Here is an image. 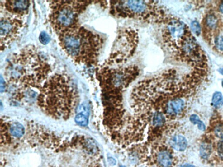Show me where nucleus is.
<instances>
[{"mask_svg": "<svg viewBox=\"0 0 223 167\" xmlns=\"http://www.w3.org/2000/svg\"><path fill=\"white\" fill-rule=\"evenodd\" d=\"M182 167H194L193 166V165H191L190 164H185L183 165L182 166Z\"/></svg>", "mask_w": 223, "mask_h": 167, "instance_id": "a878e982", "label": "nucleus"}, {"mask_svg": "<svg viewBox=\"0 0 223 167\" xmlns=\"http://www.w3.org/2000/svg\"><path fill=\"white\" fill-rule=\"evenodd\" d=\"M5 83L4 81V80L2 78V76H1V92L4 91L5 90Z\"/></svg>", "mask_w": 223, "mask_h": 167, "instance_id": "5701e85b", "label": "nucleus"}, {"mask_svg": "<svg viewBox=\"0 0 223 167\" xmlns=\"http://www.w3.org/2000/svg\"><path fill=\"white\" fill-rule=\"evenodd\" d=\"M110 12L116 17L165 24L173 17L157 1H120L108 2Z\"/></svg>", "mask_w": 223, "mask_h": 167, "instance_id": "20e7f679", "label": "nucleus"}, {"mask_svg": "<svg viewBox=\"0 0 223 167\" xmlns=\"http://www.w3.org/2000/svg\"><path fill=\"white\" fill-rule=\"evenodd\" d=\"M1 14L22 18L28 14L29 1H1Z\"/></svg>", "mask_w": 223, "mask_h": 167, "instance_id": "9b49d317", "label": "nucleus"}, {"mask_svg": "<svg viewBox=\"0 0 223 167\" xmlns=\"http://www.w3.org/2000/svg\"><path fill=\"white\" fill-rule=\"evenodd\" d=\"M222 99V95L221 93L216 92L213 95L212 101L213 103L214 104H215V106L217 107V106L219 104L220 102L221 101Z\"/></svg>", "mask_w": 223, "mask_h": 167, "instance_id": "aec40b11", "label": "nucleus"}, {"mask_svg": "<svg viewBox=\"0 0 223 167\" xmlns=\"http://www.w3.org/2000/svg\"><path fill=\"white\" fill-rule=\"evenodd\" d=\"M218 72H219L221 74L223 75V68H220L218 70Z\"/></svg>", "mask_w": 223, "mask_h": 167, "instance_id": "bb28decb", "label": "nucleus"}, {"mask_svg": "<svg viewBox=\"0 0 223 167\" xmlns=\"http://www.w3.org/2000/svg\"><path fill=\"white\" fill-rule=\"evenodd\" d=\"M170 146L175 150L183 151L185 150L187 146L186 138L182 135H176L172 137L169 141Z\"/></svg>", "mask_w": 223, "mask_h": 167, "instance_id": "ddd939ff", "label": "nucleus"}, {"mask_svg": "<svg viewBox=\"0 0 223 167\" xmlns=\"http://www.w3.org/2000/svg\"><path fill=\"white\" fill-rule=\"evenodd\" d=\"M140 70L135 65L112 67L102 65L97 69V76L104 96H120L123 89L139 75Z\"/></svg>", "mask_w": 223, "mask_h": 167, "instance_id": "423d86ee", "label": "nucleus"}, {"mask_svg": "<svg viewBox=\"0 0 223 167\" xmlns=\"http://www.w3.org/2000/svg\"><path fill=\"white\" fill-rule=\"evenodd\" d=\"M78 100L77 90L70 77L55 74L41 87L38 103L46 114L60 119L72 115Z\"/></svg>", "mask_w": 223, "mask_h": 167, "instance_id": "f03ea898", "label": "nucleus"}, {"mask_svg": "<svg viewBox=\"0 0 223 167\" xmlns=\"http://www.w3.org/2000/svg\"><path fill=\"white\" fill-rule=\"evenodd\" d=\"M120 167H125L123 166H120Z\"/></svg>", "mask_w": 223, "mask_h": 167, "instance_id": "c85d7f7f", "label": "nucleus"}, {"mask_svg": "<svg viewBox=\"0 0 223 167\" xmlns=\"http://www.w3.org/2000/svg\"><path fill=\"white\" fill-rule=\"evenodd\" d=\"M203 136L200 150L202 159L214 164L223 162V138H217L206 132Z\"/></svg>", "mask_w": 223, "mask_h": 167, "instance_id": "1a4fd4ad", "label": "nucleus"}, {"mask_svg": "<svg viewBox=\"0 0 223 167\" xmlns=\"http://www.w3.org/2000/svg\"><path fill=\"white\" fill-rule=\"evenodd\" d=\"M191 27L192 30L197 35H199L201 33V29L199 24L197 21H193L191 23Z\"/></svg>", "mask_w": 223, "mask_h": 167, "instance_id": "4be33fe9", "label": "nucleus"}, {"mask_svg": "<svg viewBox=\"0 0 223 167\" xmlns=\"http://www.w3.org/2000/svg\"><path fill=\"white\" fill-rule=\"evenodd\" d=\"M75 121L76 123L81 126H86L88 124V120L87 116L83 114H79L76 116Z\"/></svg>", "mask_w": 223, "mask_h": 167, "instance_id": "a211bd4d", "label": "nucleus"}, {"mask_svg": "<svg viewBox=\"0 0 223 167\" xmlns=\"http://www.w3.org/2000/svg\"><path fill=\"white\" fill-rule=\"evenodd\" d=\"M58 35L62 49L75 63L97 64L104 42L100 35L78 25Z\"/></svg>", "mask_w": 223, "mask_h": 167, "instance_id": "7ed1b4c3", "label": "nucleus"}, {"mask_svg": "<svg viewBox=\"0 0 223 167\" xmlns=\"http://www.w3.org/2000/svg\"><path fill=\"white\" fill-rule=\"evenodd\" d=\"M108 161H109V163L110 164L112 165H114L116 164V161L115 159H114L113 158H110V159H108Z\"/></svg>", "mask_w": 223, "mask_h": 167, "instance_id": "b1692460", "label": "nucleus"}, {"mask_svg": "<svg viewBox=\"0 0 223 167\" xmlns=\"http://www.w3.org/2000/svg\"><path fill=\"white\" fill-rule=\"evenodd\" d=\"M50 72L51 67L45 58L35 46L30 45L11 58L4 76L8 83L26 89L40 87Z\"/></svg>", "mask_w": 223, "mask_h": 167, "instance_id": "f257e3e1", "label": "nucleus"}, {"mask_svg": "<svg viewBox=\"0 0 223 167\" xmlns=\"http://www.w3.org/2000/svg\"><path fill=\"white\" fill-rule=\"evenodd\" d=\"M220 11L221 12L223 13V2L221 3L220 6Z\"/></svg>", "mask_w": 223, "mask_h": 167, "instance_id": "393cba45", "label": "nucleus"}, {"mask_svg": "<svg viewBox=\"0 0 223 167\" xmlns=\"http://www.w3.org/2000/svg\"><path fill=\"white\" fill-rule=\"evenodd\" d=\"M39 39L40 42L44 45L48 44L51 40L50 36L45 31L41 33L39 36Z\"/></svg>", "mask_w": 223, "mask_h": 167, "instance_id": "6ab92c4d", "label": "nucleus"}, {"mask_svg": "<svg viewBox=\"0 0 223 167\" xmlns=\"http://www.w3.org/2000/svg\"><path fill=\"white\" fill-rule=\"evenodd\" d=\"M152 122L154 126H161L165 122V119L162 113L159 111H157L153 116Z\"/></svg>", "mask_w": 223, "mask_h": 167, "instance_id": "dca6fc26", "label": "nucleus"}, {"mask_svg": "<svg viewBox=\"0 0 223 167\" xmlns=\"http://www.w3.org/2000/svg\"><path fill=\"white\" fill-rule=\"evenodd\" d=\"M174 161L173 155L168 150L159 151L156 157V163L159 167H172Z\"/></svg>", "mask_w": 223, "mask_h": 167, "instance_id": "f8f14e48", "label": "nucleus"}, {"mask_svg": "<svg viewBox=\"0 0 223 167\" xmlns=\"http://www.w3.org/2000/svg\"><path fill=\"white\" fill-rule=\"evenodd\" d=\"M222 86L223 87V81L222 82Z\"/></svg>", "mask_w": 223, "mask_h": 167, "instance_id": "cd10ccee", "label": "nucleus"}, {"mask_svg": "<svg viewBox=\"0 0 223 167\" xmlns=\"http://www.w3.org/2000/svg\"><path fill=\"white\" fill-rule=\"evenodd\" d=\"M191 122L194 124H197L199 130L202 131L206 130V126L203 122L200 120L199 118L196 114H192L190 118Z\"/></svg>", "mask_w": 223, "mask_h": 167, "instance_id": "f3484780", "label": "nucleus"}, {"mask_svg": "<svg viewBox=\"0 0 223 167\" xmlns=\"http://www.w3.org/2000/svg\"><path fill=\"white\" fill-rule=\"evenodd\" d=\"M193 36L188 26L173 16L165 25L162 35L164 44L172 56L183 47Z\"/></svg>", "mask_w": 223, "mask_h": 167, "instance_id": "6e6552de", "label": "nucleus"}, {"mask_svg": "<svg viewBox=\"0 0 223 167\" xmlns=\"http://www.w3.org/2000/svg\"><path fill=\"white\" fill-rule=\"evenodd\" d=\"M10 132L14 137H21L25 133V128L21 124L15 122L11 125Z\"/></svg>", "mask_w": 223, "mask_h": 167, "instance_id": "4468645a", "label": "nucleus"}, {"mask_svg": "<svg viewBox=\"0 0 223 167\" xmlns=\"http://www.w3.org/2000/svg\"><path fill=\"white\" fill-rule=\"evenodd\" d=\"M215 44L217 49L223 52V36H219L216 37L215 40Z\"/></svg>", "mask_w": 223, "mask_h": 167, "instance_id": "412c9836", "label": "nucleus"}, {"mask_svg": "<svg viewBox=\"0 0 223 167\" xmlns=\"http://www.w3.org/2000/svg\"><path fill=\"white\" fill-rule=\"evenodd\" d=\"M23 26L22 18L9 15L1 16L0 21L1 50L2 52L15 41Z\"/></svg>", "mask_w": 223, "mask_h": 167, "instance_id": "9d476101", "label": "nucleus"}, {"mask_svg": "<svg viewBox=\"0 0 223 167\" xmlns=\"http://www.w3.org/2000/svg\"><path fill=\"white\" fill-rule=\"evenodd\" d=\"M139 41L135 29L126 28L119 31L109 58L102 65L108 67L121 65L133 55Z\"/></svg>", "mask_w": 223, "mask_h": 167, "instance_id": "0eeeda50", "label": "nucleus"}, {"mask_svg": "<svg viewBox=\"0 0 223 167\" xmlns=\"http://www.w3.org/2000/svg\"><path fill=\"white\" fill-rule=\"evenodd\" d=\"M92 1H50L49 19L58 35L78 26V17Z\"/></svg>", "mask_w": 223, "mask_h": 167, "instance_id": "39448f33", "label": "nucleus"}, {"mask_svg": "<svg viewBox=\"0 0 223 167\" xmlns=\"http://www.w3.org/2000/svg\"><path fill=\"white\" fill-rule=\"evenodd\" d=\"M218 21L217 17L212 14L207 15L205 18V25L210 30L216 29L218 26Z\"/></svg>", "mask_w": 223, "mask_h": 167, "instance_id": "2eb2a0df", "label": "nucleus"}]
</instances>
